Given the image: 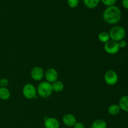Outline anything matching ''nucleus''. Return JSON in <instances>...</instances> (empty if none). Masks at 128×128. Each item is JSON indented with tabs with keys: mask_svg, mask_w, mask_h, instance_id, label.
<instances>
[{
	"mask_svg": "<svg viewBox=\"0 0 128 128\" xmlns=\"http://www.w3.org/2000/svg\"><path fill=\"white\" fill-rule=\"evenodd\" d=\"M102 17L105 22L108 24H114L121 20V11L120 9L115 5L109 6L104 11Z\"/></svg>",
	"mask_w": 128,
	"mask_h": 128,
	"instance_id": "f257e3e1",
	"label": "nucleus"
},
{
	"mask_svg": "<svg viewBox=\"0 0 128 128\" xmlns=\"http://www.w3.org/2000/svg\"><path fill=\"white\" fill-rule=\"evenodd\" d=\"M109 34H110V40L119 42L121 40H124L126 36V32L125 29L122 26H116L112 27L110 30Z\"/></svg>",
	"mask_w": 128,
	"mask_h": 128,
	"instance_id": "f03ea898",
	"label": "nucleus"
},
{
	"mask_svg": "<svg viewBox=\"0 0 128 128\" xmlns=\"http://www.w3.org/2000/svg\"><path fill=\"white\" fill-rule=\"evenodd\" d=\"M36 90L39 96L42 98H47L50 97L53 91L52 89V85L48 81L41 82L38 85Z\"/></svg>",
	"mask_w": 128,
	"mask_h": 128,
	"instance_id": "7ed1b4c3",
	"label": "nucleus"
},
{
	"mask_svg": "<svg viewBox=\"0 0 128 128\" xmlns=\"http://www.w3.org/2000/svg\"><path fill=\"white\" fill-rule=\"evenodd\" d=\"M22 94L28 100L37 98V90L36 88L31 83H28L22 88Z\"/></svg>",
	"mask_w": 128,
	"mask_h": 128,
	"instance_id": "20e7f679",
	"label": "nucleus"
},
{
	"mask_svg": "<svg viewBox=\"0 0 128 128\" xmlns=\"http://www.w3.org/2000/svg\"><path fill=\"white\" fill-rule=\"evenodd\" d=\"M104 79L107 84L110 86L115 85L118 81V75L114 70H108L104 74Z\"/></svg>",
	"mask_w": 128,
	"mask_h": 128,
	"instance_id": "39448f33",
	"label": "nucleus"
},
{
	"mask_svg": "<svg viewBox=\"0 0 128 128\" xmlns=\"http://www.w3.org/2000/svg\"><path fill=\"white\" fill-rule=\"evenodd\" d=\"M104 51L109 54H115L120 51V47L118 42L110 40L104 45Z\"/></svg>",
	"mask_w": 128,
	"mask_h": 128,
	"instance_id": "423d86ee",
	"label": "nucleus"
},
{
	"mask_svg": "<svg viewBox=\"0 0 128 128\" xmlns=\"http://www.w3.org/2000/svg\"><path fill=\"white\" fill-rule=\"evenodd\" d=\"M44 76L46 81L50 82V83L51 82L52 83L57 81L58 79L59 74L56 70L54 68H49L44 72Z\"/></svg>",
	"mask_w": 128,
	"mask_h": 128,
	"instance_id": "0eeeda50",
	"label": "nucleus"
},
{
	"mask_svg": "<svg viewBox=\"0 0 128 128\" xmlns=\"http://www.w3.org/2000/svg\"><path fill=\"white\" fill-rule=\"evenodd\" d=\"M44 76V72L42 68L40 66H36L31 70V76L32 80L36 81H40L43 78Z\"/></svg>",
	"mask_w": 128,
	"mask_h": 128,
	"instance_id": "6e6552de",
	"label": "nucleus"
},
{
	"mask_svg": "<svg viewBox=\"0 0 128 128\" xmlns=\"http://www.w3.org/2000/svg\"><path fill=\"white\" fill-rule=\"evenodd\" d=\"M62 122L68 127H74L76 123V118L71 113L65 114L62 117Z\"/></svg>",
	"mask_w": 128,
	"mask_h": 128,
	"instance_id": "1a4fd4ad",
	"label": "nucleus"
},
{
	"mask_svg": "<svg viewBox=\"0 0 128 128\" xmlns=\"http://www.w3.org/2000/svg\"><path fill=\"white\" fill-rule=\"evenodd\" d=\"M45 128H60V124L58 120L55 118H47L44 121Z\"/></svg>",
	"mask_w": 128,
	"mask_h": 128,
	"instance_id": "9d476101",
	"label": "nucleus"
},
{
	"mask_svg": "<svg viewBox=\"0 0 128 128\" xmlns=\"http://www.w3.org/2000/svg\"><path fill=\"white\" fill-rule=\"evenodd\" d=\"M119 106L122 111L128 112V96H124L119 101Z\"/></svg>",
	"mask_w": 128,
	"mask_h": 128,
	"instance_id": "9b49d317",
	"label": "nucleus"
},
{
	"mask_svg": "<svg viewBox=\"0 0 128 128\" xmlns=\"http://www.w3.org/2000/svg\"><path fill=\"white\" fill-rule=\"evenodd\" d=\"M51 85H52V91L56 92H61L64 90V85L63 82L61 81H58V80L52 82Z\"/></svg>",
	"mask_w": 128,
	"mask_h": 128,
	"instance_id": "f8f14e48",
	"label": "nucleus"
},
{
	"mask_svg": "<svg viewBox=\"0 0 128 128\" xmlns=\"http://www.w3.org/2000/svg\"><path fill=\"white\" fill-rule=\"evenodd\" d=\"M91 128H107V123L101 119H98L94 121L91 126Z\"/></svg>",
	"mask_w": 128,
	"mask_h": 128,
	"instance_id": "ddd939ff",
	"label": "nucleus"
},
{
	"mask_svg": "<svg viewBox=\"0 0 128 128\" xmlns=\"http://www.w3.org/2000/svg\"><path fill=\"white\" fill-rule=\"evenodd\" d=\"M11 96L10 91L7 88H0V99L3 101L9 100Z\"/></svg>",
	"mask_w": 128,
	"mask_h": 128,
	"instance_id": "4468645a",
	"label": "nucleus"
},
{
	"mask_svg": "<svg viewBox=\"0 0 128 128\" xmlns=\"http://www.w3.org/2000/svg\"><path fill=\"white\" fill-rule=\"evenodd\" d=\"M101 0H83L86 7L89 9H94L98 6Z\"/></svg>",
	"mask_w": 128,
	"mask_h": 128,
	"instance_id": "2eb2a0df",
	"label": "nucleus"
},
{
	"mask_svg": "<svg viewBox=\"0 0 128 128\" xmlns=\"http://www.w3.org/2000/svg\"><path fill=\"white\" fill-rule=\"evenodd\" d=\"M108 111L112 116H116L120 112L121 109H120V107L118 104H111V106H109Z\"/></svg>",
	"mask_w": 128,
	"mask_h": 128,
	"instance_id": "dca6fc26",
	"label": "nucleus"
},
{
	"mask_svg": "<svg viewBox=\"0 0 128 128\" xmlns=\"http://www.w3.org/2000/svg\"><path fill=\"white\" fill-rule=\"evenodd\" d=\"M98 40L101 42H103L105 44L110 40V34H109L108 32H105V31L101 32L98 34Z\"/></svg>",
	"mask_w": 128,
	"mask_h": 128,
	"instance_id": "f3484780",
	"label": "nucleus"
},
{
	"mask_svg": "<svg viewBox=\"0 0 128 128\" xmlns=\"http://www.w3.org/2000/svg\"><path fill=\"white\" fill-rule=\"evenodd\" d=\"M80 0H68V5L71 8H75L79 5Z\"/></svg>",
	"mask_w": 128,
	"mask_h": 128,
	"instance_id": "a211bd4d",
	"label": "nucleus"
},
{
	"mask_svg": "<svg viewBox=\"0 0 128 128\" xmlns=\"http://www.w3.org/2000/svg\"><path fill=\"white\" fill-rule=\"evenodd\" d=\"M116 1H117V0H101L102 3L103 4H104L105 6H108V7L114 6V5L116 4Z\"/></svg>",
	"mask_w": 128,
	"mask_h": 128,
	"instance_id": "6ab92c4d",
	"label": "nucleus"
},
{
	"mask_svg": "<svg viewBox=\"0 0 128 128\" xmlns=\"http://www.w3.org/2000/svg\"><path fill=\"white\" fill-rule=\"evenodd\" d=\"M9 84V81L8 79L1 78L0 79V88H6Z\"/></svg>",
	"mask_w": 128,
	"mask_h": 128,
	"instance_id": "aec40b11",
	"label": "nucleus"
},
{
	"mask_svg": "<svg viewBox=\"0 0 128 128\" xmlns=\"http://www.w3.org/2000/svg\"><path fill=\"white\" fill-rule=\"evenodd\" d=\"M118 46L120 48H124L126 46H127V42L125 40H122L118 42Z\"/></svg>",
	"mask_w": 128,
	"mask_h": 128,
	"instance_id": "412c9836",
	"label": "nucleus"
},
{
	"mask_svg": "<svg viewBox=\"0 0 128 128\" xmlns=\"http://www.w3.org/2000/svg\"><path fill=\"white\" fill-rule=\"evenodd\" d=\"M74 128H85V126L82 122H76V123L74 126Z\"/></svg>",
	"mask_w": 128,
	"mask_h": 128,
	"instance_id": "4be33fe9",
	"label": "nucleus"
},
{
	"mask_svg": "<svg viewBox=\"0 0 128 128\" xmlns=\"http://www.w3.org/2000/svg\"><path fill=\"white\" fill-rule=\"evenodd\" d=\"M122 4L125 9L128 10V0H122Z\"/></svg>",
	"mask_w": 128,
	"mask_h": 128,
	"instance_id": "5701e85b",
	"label": "nucleus"
}]
</instances>
